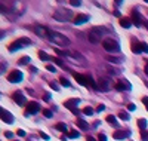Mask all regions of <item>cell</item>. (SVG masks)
Segmentation results:
<instances>
[{
    "instance_id": "1",
    "label": "cell",
    "mask_w": 148,
    "mask_h": 141,
    "mask_svg": "<svg viewBox=\"0 0 148 141\" xmlns=\"http://www.w3.org/2000/svg\"><path fill=\"white\" fill-rule=\"evenodd\" d=\"M49 40H51L53 45H59V46H62V48L70 46V39H68V37H65L64 34L58 33V31H52L51 30V33H49Z\"/></svg>"
},
{
    "instance_id": "2",
    "label": "cell",
    "mask_w": 148,
    "mask_h": 141,
    "mask_svg": "<svg viewBox=\"0 0 148 141\" xmlns=\"http://www.w3.org/2000/svg\"><path fill=\"white\" fill-rule=\"evenodd\" d=\"M73 18H76V17L73 15L71 9H62V8H61V9H56L53 12V19L59 21V22H65V21H70Z\"/></svg>"
},
{
    "instance_id": "3",
    "label": "cell",
    "mask_w": 148,
    "mask_h": 141,
    "mask_svg": "<svg viewBox=\"0 0 148 141\" xmlns=\"http://www.w3.org/2000/svg\"><path fill=\"white\" fill-rule=\"evenodd\" d=\"M28 45H31V40L28 39V37H19L18 40L12 42V43L9 45V52H15V50L22 49V48H25V46H28Z\"/></svg>"
},
{
    "instance_id": "4",
    "label": "cell",
    "mask_w": 148,
    "mask_h": 141,
    "mask_svg": "<svg viewBox=\"0 0 148 141\" xmlns=\"http://www.w3.org/2000/svg\"><path fill=\"white\" fill-rule=\"evenodd\" d=\"M102 46H104V49L107 50V52H110V54H114V52H120V45H119V42H116V40H113V39H104L102 40Z\"/></svg>"
},
{
    "instance_id": "5",
    "label": "cell",
    "mask_w": 148,
    "mask_h": 141,
    "mask_svg": "<svg viewBox=\"0 0 148 141\" xmlns=\"http://www.w3.org/2000/svg\"><path fill=\"white\" fill-rule=\"evenodd\" d=\"M98 86H99L101 91L107 92L111 89V86H113V82L110 80V77H99V80H98Z\"/></svg>"
},
{
    "instance_id": "6",
    "label": "cell",
    "mask_w": 148,
    "mask_h": 141,
    "mask_svg": "<svg viewBox=\"0 0 148 141\" xmlns=\"http://www.w3.org/2000/svg\"><path fill=\"white\" fill-rule=\"evenodd\" d=\"M79 102H80L79 98H71V100H68V101L64 102V106L67 109H70L74 114H79V110H77V104H79Z\"/></svg>"
},
{
    "instance_id": "7",
    "label": "cell",
    "mask_w": 148,
    "mask_h": 141,
    "mask_svg": "<svg viewBox=\"0 0 148 141\" xmlns=\"http://www.w3.org/2000/svg\"><path fill=\"white\" fill-rule=\"evenodd\" d=\"M8 80L10 83H19L22 80V73L19 70H14V71H10L9 76H8Z\"/></svg>"
},
{
    "instance_id": "8",
    "label": "cell",
    "mask_w": 148,
    "mask_h": 141,
    "mask_svg": "<svg viewBox=\"0 0 148 141\" xmlns=\"http://www.w3.org/2000/svg\"><path fill=\"white\" fill-rule=\"evenodd\" d=\"M74 79L77 80V83H80L82 86H89V77L90 76H84V74H80V73H74Z\"/></svg>"
},
{
    "instance_id": "9",
    "label": "cell",
    "mask_w": 148,
    "mask_h": 141,
    "mask_svg": "<svg viewBox=\"0 0 148 141\" xmlns=\"http://www.w3.org/2000/svg\"><path fill=\"white\" fill-rule=\"evenodd\" d=\"M34 31H36L37 36L45 37V39H49V33H51V30H49V28L42 27V25H36V27H34Z\"/></svg>"
},
{
    "instance_id": "10",
    "label": "cell",
    "mask_w": 148,
    "mask_h": 141,
    "mask_svg": "<svg viewBox=\"0 0 148 141\" xmlns=\"http://www.w3.org/2000/svg\"><path fill=\"white\" fill-rule=\"evenodd\" d=\"M39 111H40L39 102L31 101L30 104H27V116H30V114H36V113H39Z\"/></svg>"
},
{
    "instance_id": "11",
    "label": "cell",
    "mask_w": 148,
    "mask_h": 141,
    "mask_svg": "<svg viewBox=\"0 0 148 141\" xmlns=\"http://www.w3.org/2000/svg\"><path fill=\"white\" fill-rule=\"evenodd\" d=\"M0 113H2V120L3 122H6V123H14V116H12V113L10 111H8V110H5V109H0Z\"/></svg>"
},
{
    "instance_id": "12",
    "label": "cell",
    "mask_w": 148,
    "mask_h": 141,
    "mask_svg": "<svg viewBox=\"0 0 148 141\" xmlns=\"http://www.w3.org/2000/svg\"><path fill=\"white\" fill-rule=\"evenodd\" d=\"M12 100H14V101L16 102V104H18V106H21V107L27 104V100H25V97H24L21 92H15L14 95H12Z\"/></svg>"
},
{
    "instance_id": "13",
    "label": "cell",
    "mask_w": 148,
    "mask_h": 141,
    "mask_svg": "<svg viewBox=\"0 0 148 141\" xmlns=\"http://www.w3.org/2000/svg\"><path fill=\"white\" fill-rule=\"evenodd\" d=\"M88 39H89V42H90V43H93V45H98V43H101V37L98 36V34H96L95 31H92V30H90V31L88 33Z\"/></svg>"
},
{
    "instance_id": "14",
    "label": "cell",
    "mask_w": 148,
    "mask_h": 141,
    "mask_svg": "<svg viewBox=\"0 0 148 141\" xmlns=\"http://www.w3.org/2000/svg\"><path fill=\"white\" fill-rule=\"evenodd\" d=\"M86 21H89V17L88 15H84V14H80V15H77L76 18H74V24L76 25H80V24H84Z\"/></svg>"
},
{
    "instance_id": "15",
    "label": "cell",
    "mask_w": 148,
    "mask_h": 141,
    "mask_svg": "<svg viewBox=\"0 0 148 141\" xmlns=\"http://www.w3.org/2000/svg\"><path fill=\"white\" fill-rule=\"evenodd\" d=\"M132 17H133V24L136 25V27H141V25H142V18H141V15H139V12H138V10H133Z\"/></svg>"
},
{
    "instance_id": "16",
    "label": "cell",
    "mask_w": 148,
    "mask_h": 141,
    "mask_svg": "<svg viewBox=\"0 0 148 141\" xmlns=\"http://www.w3.org/2000/svg\"><path fill=\"white\" fill-rule=\"evenodd\" d=\"M127 137H129V132H125V131H116L113 134L114 140H126Z\"/></svg>"
},
{
    "instance_id": "17",
    "label": "cell",
    "mask_w": 148,
    "mask_h": 141,
    "mask_svg": "<svg viewBox=\"0 0 148 141\" xmlns=\"http://www.w3.org/2000/svg\"><path fill=\"white\" fill-rule=\"evenodd\" d=\"M132 24H133V21L129 19V18H121V19H120V25H121L123 28H129Z\"/></svg>"
},
{
    "instance_id": "18",
    "label": "cell",
    "mask_w": 148,
    "mask_h": 141,
    "mask_svg": "<svg viewBox=\"0 0 148 141\" xmlns=\"http://www.w3.org/2000/svg\"><path fill=\"white\" fill-rule=\"evenodd\" d=\"M132 52H135V54H139V52H142L141 43H136V42H133V43H132Z\"/></svg>"
},
{
    "instance_id": "19",
    "label": "cell",
    "mask_w": 148,
    "mask_h": 141,
    "mask_svg": "<svg viewBox=\"0 0 148 141\" xmlns=\"http://www.w3.org/2000/svg\"><path fill=\"white\" fill-rule=\"evenodd\" d=\"M76 125L79 126V128H82V129H89V125L86 123L83 119H77V122H76Z\"/></svg>"
},
{
    "instance_id": "20",
    "label": "cell",
    "mask_w": 148,
    "mask_h": 141,
    "mask_svg": "<svg viewBox=\"0 0 148 141\" xmlns=\"http://www.w3.org/2000/svg\"><path fill=\"white\" fill-rule=\"evenodd\" d=\"M107 59L113 64H121L123 62V58H117V57H107Z\"/></svg>"
},
{
    "instance_id": "21",
    "label": "cell",
    "mask_w": 148,
    "mask_h": 141,
    "mask_svg": "<svg viewBox=\"0 0 148 141\" xmlns=\"http://www.w3.org/2000/svg\"><path fill=\"white\" fill-rule=\"evenodd\" d=\"M55 128H56L58 131L65 132V134H67V125H65V123H56V125H55Z\"/></svg>"
},
{
    "instance_id": "22",
    "label": "cell",
    "mask_w": 148,
    "mask_h": 141,
    "mask_svg": "<svg viewBox=\"0 0 148 141\" xmlns=\"http://www.w3.org/2000/svg\"><path fill=\"white\" fill-rule=\"evenodd\" d=\"M39 57H40L42 61H49V59H51V57H49L46 52H43V50H40V52H39Z\"/></svg>"
},
{
    "instance_id": "23",
    "label": "cell",
    "mask_w": 148,
    "mask_h": 141,
    "mask_svg": "<svg viewBox=\"0 0 148 141\" xmlns=\"http://www.w3.org/2000/svg\"><path fill=\"white\" fill-rule=\"evenodd\" d=\"M119 118H120L121 120H129V119H130V116H129L127 113H125V111H120V113H119Z\"/></svg>"
},
{
    "instance_id": "24",
    "label": "cell",
    "mask_w": 148,
    "mask_h": 141,
    "mask_svg": "<svg viewBox=\"0 0 148 141\" xmlns=\"http://www.w3.org/2000/svg\"><path fill=\"white\" fill-rule=\"evenodd\" d=\"M116 89H117V91H127L126 86L123 85V82H121V80H120L119 83H116Z\"/></svg>"
},
{
    "instance_id": "25",
    "label": "cell",
    "mask_w": 148,
    "mask_h": 141,
    "mask_svg": "<svg viewBox=\"0 0 148 141\" xmlns=\"http://www.w3.org/2000/svg\"><path fill=\"white\" fill-rule=\"evenodd\" d=\"M138 125H139V128H141L142 131H145V128H147V120H145V119H139V120H138Z\"/></svg>"
},
{
    "instance_id": "26",
    "label": "cell",
    "mask_w": 148,
    "mask_h": 141,
    "mask_svg": "<svg viewBox=\"0 0 148 141\" xmlns=\"http://www.w3.org/2000/svg\"><path fill=\"white\" fill-rule=\"evenodd\" d=\"M83 113L88 114V116H92V114H93V109L92 107H84L83 109Z\"/></svg>"
},
{
    "instance_id": "27",
    "label": "cell",
    "mask_w": 148,
    "mask_h": 141,
    "mask_svg": "<svg viewBox=\"0 0 148 141\" xmlns=\"http://www.w3.org/2000/svg\"><path fill=\"white\" fill-rule=\"evenodd\" d=\"M67 137H70V138H79L80 137V134L77 132V131H71V132H68V135Z\"/></svg>"
},
{
    "instance_id": "28",
    "label": "cell",
    "mask_w": 148,
    "mask_h": 141,
    "mask_svg": "<svg viewBox=\"0 0 148 141\" xmlns=\"http://www.w3.org/2000/svg\"><path fill=\"white\" fill-rule=\"evenodd\" d=\"M89 86H90V88H93V89H99V86H98V85L95 83V80H93L92 77H89Z\"/></svg>"
},
{
    "instance_id": "29",
    "label": "cell",
    "mask_w": 148,
    "mask_h": 141,
    "mask_svg": "<svg viewBox=\"0 0 148 141\" xmlns=\"http://www.w3.org/2000/svg\"><path fill=\"white\" fill-rule=\"evenodd\" d=\"M59 82H61V85L65 86V88H68V86H70V82H68L65 77H61V79H59Z\"/></svg>"
},
{
    "instance_id": "30",
    "label": "cell",
    "mask_w": 148,
    "mask_h": 141,
    "mask_svg": "<svg viewBox=\"0 0 148 141\" xmlns=\"http://www.w3.org/2000/svg\"><path fill=\"white\" fill-rule=\"evenodd\" d=\"M121 82H123V85L126 86V89H127V91H130V89H132V85L129 83V80H126V79H121Z\"/></svg>"
},
{
    "instance_id": "31",
    "label": "cell",
    "mask_w": 148,
    "mask_h": 141,
    "mask_svg": "<svg viewBox=\"0 0 148 141\" xmlns=\"http://www.w3.org/2000/svg\"><path fill=\"white\" fill-rule=\"evenodd\" d=\"M30 61H31V58H30V57H24V58H21V59H19V64H28Z\"/></svg>"
},
{
    "instance_id": "32",
    "label": "cell",
    "mask_w": 148,
    "mask_h": 141,
    "mask_svg": "<svg viewBox=\"0 0 148 141\" xmlns=\"http://www.w3.org/2000/svg\"><path fill=\"white\" fill-rule=\"evenodd\" d=\"M107 122H108V123H113V125H117V122H116V118H114V116H107Z\"/></svg>"
},
{
    "instance_id": "33",
    "label": "cell",
    "mask_w": 148,
    "mask_h": 141,
    "mask_svg": "<svg viewBox=\"0 0 148 141\" xmlns=\"http://www.w3.org/2000/svg\"><path fill=\"white\" fill-rule=\"evenodd\" d=\"M49 86H51V88L53 89V91H59V86H58L55 82H51V83H49Z\"/></svg>"
},
{
    "instance_id": "34",
    "label": "cell",
    "mask_w": 148,
    "mask_h": 141,
    "mask_svg": "<svg viewBox=\"0 0 148 141\" xmlns=\"http://www.w3.org/2000/svg\"><path fill=\"white\" fill-rule=\"evenodd\" d=\"M71 6H80L82 5V2H80V0H71Z\"/></svg>"
},
{
    "instance_id": "35",
    "label": "cell",
    "mask_w": 148,
    "mask_h": 141,
    "mask_svg": "<svg viewBox=\"0 0 148 141\" xmlns=\"http://www.w3.org/2000/svg\"><path fill=\"white\" fill-rule=\"evenodd\" d=\"M43 114H45L46 118H52V111H51V110H47V109L43 110Z\"/></svg>"
},
{
    "instance_id": "36",
    "label": "cell",
    "mask_w": 148,
    "mask_h": 141,
    "mask_svg": "<svg viewBox=\"0 0 148 141\" xmlns=\"http://www.w3.org/2000/svg\"><path fill=\"white\" fill-rule=\"evenodd\" d=\"M141 137H142V140H144V141H148V131H142Z\"/></svg>"
},
{
    "instance_id": "37",
    "label": "cell",
    "mask_w": 148,
    "mask_h": 141,
    "mask_svg": "<svg viewBox=\"0 0 148 141\" xmlns=\"http://www.w3.org/2000/svg\"><path fill=\"white\" fill-rule=\"evenodd\" d=\"M141 48H142V52H148V45L147 43H141Z\"/></svg>"
},
{
    "instance_id": "38",
    "label": "cell",
    "mask_w": 148,
    "mask_h": 141,
    "mask_svg": "<svg viewBox=\"0 0 148 141\" xmlns=\"http://www.w3.org/2000/svg\"><path fill=\"white\" fill-rule=\"evenodd\" d=\"M53 61H55V64H58V66H64L62 59H59V58H53Z\"/></svg>"
},
{
    "instance_id": "39",
    "label": "cell",
    "mask_w": 148,
    "mask_h": 141,
    "mask_svg": "<svg viewBox=\"0 0 148 141\" xmlns=\"http://www.w3.org/2000/svg\"><path fill=\"white\" fill-rule=\"evenodd\" d=\"M46 68H47V71H51V73H55V71H56V68H55L53 66H47Z\"/></svg>"
},
{
    "instance_id": "40",
    "label": "cell",
    "mask_w": 148,
    "mask_h": 141,
    "mask_svg": "<svg viewBox=\"0 0 148 141\" xmlns=\"http://www.w3.org/2000/svg\"><path fill=\"white\" fill-rule=\"evenodd\" d=\"M40 137H42L43 140H46V141L49 140V135H47V134H45V132H42V131H40Z\"/></svg>"
},
{
    "instance_id": "41",
    "label": "cell",
    "mask_w": 148,
    "mask_h": 141,
    "mask_svg": "<svg viewBox=\"0 0 148 141\" xmlns=\"http://www.w3.org/2000/svg\"><path fill=\"white\" fill-rule=\"evenodd\" d=\"M96 110L101 113V111H104V110H105V106H104V104H99V106H98V109H96Z\"/></svg>"
},
{
    "instance_id": "42",
    "label": "cell",
    "mask_w": 148,
    "mask_h": 141,
    "mask_svg": "<svg viewBox=\"0 0 148 141\" xmlns=\"http://www.w3.org/2000/svg\"><path fill=\"white\" fill-rule=\"evenodd\" d=\"M5 137H6V138H12V137H14V134H12L10 131H6V132H5Z\"/></svg>"
},
{
    "instance_id": "43",
    "label": "cell",
    "mask_w": 148,
    "mask_h": 141,
    "mask_svg": "<svg viewBox=\"0 0 148 141\" xmlns=\"http://www.w3.org/2000/svg\"><path fill=\"white\" fill-rule=\"evenodd\" d=\"M98 140H99V141H107V137H105L104 134H99V137H98Z\"/></svg>"
},
{
    "instance_id": "44",
    "label": "cell",
    "mask_w": 148,
    "mask_h": 141,
    "mask_svg": "<svg viewBox=\"0 0 148 141\" xmlns=\"http://www.w3.org/2000/svg\"><path fill=\"white\" fill-rule=\"evenodd\" d=\"M18 135H19V137H25V131H22V129H18Z\"/></svg>"
},
{
    "instance_id": "45",
    "label": "cell",
    "mask_w": 148,
    "mask_h": 141,
    "mask_svg": "<svg viewBox=\"0 0 148 141\" xmlns=\"http://www.w3.org/2000/svg\"><path fill=\"white\" fill-rule=\"evenodd\" d=\"M142 102L145 104V107H147V110H148V98L145 97V98H142Z\"/></svg>"
},
{
    "instance_id": "46",
    "label": "cell",
    "mask_w": 148,
    "mask_h": 141,
    "mask_svg": "<svg viewBox=\"0 0 148 141\" xmlns=\"http://www.w3.org/2000/svg\"><path fill=\"white\" fill-rule=\"evenodd\" d=\"M127 110L133 111V110H135V104H129V106H127Z\"/></svg>"
},
{
    "instance_id": "47",
    "label": "cell",
    "mask_w": 148,
    "mask_h": 141,
    "mask_svg": "<svg viewBox=\"0 0 148 141\" xmlns=\"http://www.w3.org/2000/svg\"><path fill=\"white\" fill-rule=\"evenodd\" d=\"M86 141H96L93 137H88V138H86Z\"/></svg>"
},
{
    "instance_id": "48",
    "label": "cell",
    "mask_w": 148,
    "mask_h": 141,
    "mask_svg": "<svg viewBox=\"0 0 148 141\" xmlns=\"http://www.w3.org/2000/svg\"><path fill=\"white\" fill-rule=\"evenodd\" d=\"M45 100H46V101H47V100H51V95H49V94H46V95H45Z\"/></svg>"
},
{
    "instance_id": "49",
    "label": "cell",
    "mask_w": 148,
    "mask_h": 141,
    "mask_svg": "<svg viewBox=\"0 0 148 141\" xmlns=\"http://www.w3.org/2000/svg\"><path fill=\"white\" fill-rule=\"evenodd\" d=\"M144 71H145V74H147V76H148V66H147V67H145V70H144Z\"/></svg>"
},
{
    "instance_id": "50",
    "label": "cell",
    "mask_w": 148,
    "mask_h": 141,
    "mask_svg": "<svg viewBox=\"0 0 148 141\" xmlns=\"http://www.w3.org/2000/svg\"><path fill=\"white\" fill-rule=\"evenodd\" d=\"M144 24H145V27H147V28H148V21H145V22H144Z\"/></svg>"
},
{
    "instance_id": "51",
    "label": "cell",
    "mask_w": 148,
    "mask_h": 141,
    "mask_svg": "<svg viewBox=\"0 0 148 141\" xmlns=\"http://www.w3.org/2000/svg\"><path fill=\"white\" fill-rule=\"evenodd\" d=\"M147 66H148V59H147Z\"/></svg>"
},
{
    "instance_id": "52",
    "label": "cell",
    "mask_w": 148,
    "mask_h": 141,
    "mask_svg": "<svg viewBox=\"0 0 148 141\" xmlns=\"http://www.w3.org/2000/svg\"><path fill=\"white\" fill-rule=\"evenodd\" d=\"M15 141H16V140H15Z\"/></svg>"
}]
</instances>
